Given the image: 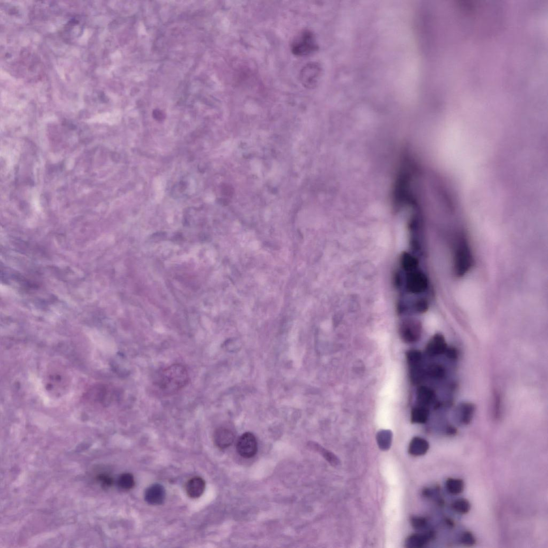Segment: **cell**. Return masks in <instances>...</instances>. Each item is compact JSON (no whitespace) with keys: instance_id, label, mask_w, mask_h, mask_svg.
<instances>
[{"instance_id":"obj_11","label":"cell","mask_w":548,"mask_h":548,"mask_svg":"<svg viewBox=\"0 0 548 548\" xmlns=\"http://www.w3.org/2000/svg\"><path fill=\"white\" fill-rule=\"evenodd\" d=\"M215 442L220 449H226L233 443L235 435L233 432L226 428H219L214 435Z\"/></svg>"},{"instance_id":"obj_4","label":"cell","mask_w":548,"mask_h":548,"mask_svg":"<svg viewBox=\"0 0 548 548\" xmlns=\"http://www.w3.org/2000/svg\"><path fill=\"white\" fill-rule=\"evenodd\" d=\"M404 271L406 273V289L408 292L419 294L425 292L428 289V278L419 267L411 270Z\"/></svg>"},{"instance_id":"obj_15","label":"cell","mask_w":548,"mask_h":548,"mask_svg":"<svg viewBox=\"0 0 548 548\" xmlns=\"http://www.w3.org/2000/svg\"><path fill=\"white\" fill-rule=\"evenodd\" d=\"M475 406L471 403H462L458 406L457 415L460 423L463 425L469 424L475 414Z\"/></svg>"},{"instance_id":"obj_21","label":"cell","mask_w":548,"mask_h":548,"mask_svg":"<svg viewBox=\"0 0 548 548\" xmlns=\"http://www.w3.org/2000/svg\"><path fill=\"white\" fill-rule=\"evenodd\" d=\"M427 374L430 377L434 379L443 378L445 375L444 368L438 364H434L430 366L427 370Z\"/></svg>"},{"instance_id":"obj_23","label":"cell","mask_w":548,"mask_h":548,"mask_svg":"<svg viewBox=\"0 0 548 548\" xmlns=\"http://www.w3.org/2000/svg\"><path fill=\"white\" fill-rule=\"evenodd\" d=\"M460 542L463 545L472 546L476 543L475 536L470 532H466L462 534L460 537Z\"/></svg>"},{"instance_id":"obj_13","label":"cell","mask_w":548,"mask_h":548,"mask_svg":"<svg viewBox=\"0 0 548 548\" xmlns=\"http://www.w3.org/2000/svg\"><path fill=\"white\" fill-rule=\"evenodd\" d=\"M205 489V482L200 477H195L190 480L186 486V490L189 497L192 498L200 497Z\"/></svg>"},{"instance_id":"obj_8","label":"cell","mask_w":548,"mask_h":548,"mask_svg":"<svg viewBox=\"0 0 548 548\" xmlns=\"http://www.w3.org/2000/svg\"><path fill=\"white\" fill-rule=\"evenodd\" d=\"M321 72V68L318 64L312 62L306 64L300 74L303 85L308 89H313L317 86Z\"/></svg>"},{"instance_id":"obj_17","label":"cell","mask_w":548,"mask_h":548,"mask_svg":"<svg viewBox=\"0 0 548 548\" xmlns=\"http://www.w3.org/2000/svg\"><path fill=\"white\" fill-rule=\"evenodd\" d=\"M430 411L427 407L417 406L411 412V422L413 424H425L429 419Z\"/></svg>"},{"instance_id":"obj_26","label":"cell","mask_w":548,"mask_h":548,"mask_svg":"<svg viewBox=\"0 0 548 548\" xmlns=\"http://www.w3.org/2000/svg\"><path fill=\"white\" fill-rule=\"evenodd\" d=\"M445 354H447L448 357L451 359L455 360L458 358L457 351L453 348H447Z\"/></svg>"},{"instance_id":"obj_18","label":"cell","mask_w":548,"mask_h":548,"mask_svg":"<svg viewBox=\"0 0 548 548\" xmlns=\"http://www.w3.org/2000/svg\"><path fill=\"white\" fill-rule=\"evenodd\" d=\"M446 487L450 494L458 495L463 490L464 483L461 479L449 478L446 482Z\"/></svg>"},{"instance_id":"obj_10","label":"cell","mask_w":548,"mask_h":548,"mask_svg":"<svg viewBox=\"0 0 548 548\" xmlns=\"http://www.w3.org/2000/svg\"><path fill=\"white\" fill-rule=\"evenodd\" d=\"M165 497L164 488L160 484H154L148 488L145 493V498L148 503L151 505H160Z\"/></svg>"},{"instance_id":"obj_20","label":"cell","mask_w":548,"mask_h":548,"mask_svg":"<svg viewBox=\"0 0 548 548\" xmlns=\"http://www.w3.org/2000/svg\"><path fill=\"white\" fill-rule=\"evenodd\" d=\"M135 485L134 476L131 473H125L120 476L118 480V486L123 489H132Z\"/></svg>"},{"instance_id":"obj_16","label":"cell","mask_w":548,"mask_h":548,"mask_svg":"<svg viewBox=\"0 0 548 548\" xmlns=\"http://www.w3.org/2000/svg\"><path fill=\"white\" fill-rule=\"evenodd\" d=\"M429 448L428 442L424 439L415 437L410 444L408 452L413 456H422L428 451Z\"/></svg>"},{"instance_id":"obj_3","label":"cell","mask_w":548,"mask_h":548,"mask_svg":"<svg viewBox=\"0 0 548 548\" xmlns=\"http://www.w3.org/2000/svg\"><path fill=\"white\" fill-rule=\"evenodd\" d=\"M474 264L471 249L465 240L461 239L454 257V273L460 277L466 275Z\"/></svg>"},{"instance_id":"obj_22","label":"cell","mask_w":548,"mask_h":548,"mask_svg":"<svg viewBox=\"0 0 548 548\" xmlns=\"http://www.w3.org/2000/svg\"><path fill=\"white\" fill-rule=\"evenodd\" d=\"M378 443L382 449L386 450L391 446L392 435L388 432H382L378 434Z\"/></svg>"},{"instance_id":"obj_7","label":"cell","mask_w":548,"mask_h":548,"mask_svg":"<svg viewBox=\"0 0 548 548\" xmlns=\"http://www.w3.org/2000/svg\"><path fill=\"white\" fill-rule=\"evenodd\" d=\"M402 340L411 344L419 340L421 335V325L417 321L410 320L404 321L399 329Z\"/></svg>"},{"instance_id":"obj_24","label":"cell","mask_w":548,"mask_h":548,"mask_svg":"<svg viewBox=\"0 0 548 548\" xmlns=\"http://www.w3.org/2000/svg\"><path fill=\"white\" fill-rule=\"evenodd\" d=\"M411 524L412 526L417 530H421L423 529L427 525V520L422 517H413L411 518Z\"/></svg>"},{"instance_id":"obj_14","label":"cell","mask_w":548,"mask_h":548,"mask_svg":"<svg viewBox=\"0 0 548 548\" xmlns=\"http://www.w3.org/2000/svg\"><path fill=\"white\" fill-rule=\"evenodd\" d=\"M416 399L418 406L428 408L435 401V394L431 388L421 386L417 389Z\"/></svg>"},{"instance_id":"obj_6","label":"cell","mask_w":548,"mask_h":548,"mask_svg":"<svg viewBox=\"0 0 548 548\" xmlns=\"http://www.w3.org/2000/svg\"><path fill=\"white\" fill-rule=\"evenodd\" d=\"M238 453L245 458H252L258 451V443L254 434L245 433L239 438L236 445Z\"/></svg>"},{"instance_id":"obj_9","label":"cell","mask_w":548,"mask_h":548,"mask_svg":"<svg viewBox=\"0 0 548 548\" xmlns=\"http://www.w3.org/2000/svg\"><path fill=\"white\" fill-rule=\"evenodd\" d=\"M448 347L444 336L437 333L430 341L426 347V354L430 357L437 356L445 354Z\"/></svg>"},{"instance_id":"obj_25","label":"cell","mask_w":548,"mask_h":548,"mask_svg":"<svg viewBox=\"0 0 548 548\" xmlns=\"http://www.w3.org/2000/svg\"><path fill=\"white\" fill-rule=\"evenodd\" d=\"M98 479L101 482L104 487H109L113 484V479L109 476L105 475H99Z\"/></svg>"},{"instance_id":"obj_5","label":"cell","mask_w":548,"mask_h":548,"mask_svg":"<svg viewBox=\"0 0 548 548\" xmlns=\"http://www.w3.org/2000/svg\"><path fill=\"white\" fill-rule=\"evenodd\" d=\"M406 356L409 367L411 382L414 385L419 384L424 375L421 366V353L419 350H411L407 352Z\"/></svg>"},{"instance_id":"obj_2","label":"cell","mask_w":548,"mask_h":548,"mask_svg":"<svg viewBox=\"0 0 548 548\" xmlns=\"http://www.w3.org/2000/svg\"><path fill=\"white\" fill-rule=\"evenodd\" d=\"M315 35L309 30H304L297 34L293 39L291 49L292 53L299 57L308 56L317 50Z\"/></svg>"},{"instance_id":"obj_1","label":"cell","mask_w":548,"mask_h":548,"mask_svg":"<svg viewBox=\"0 0 548 548\" xmlns=\"http://www.w3.org/2000/svg\"><path fill=\"white\" fill-rule=\"evenodd\" d=\"M187 368L182 364L172 365L163 369L158 375L155 384L166 395H173L181 391L189 383Z\"/></svg>"},{"instance_id":"obj_19","label":"cell","mask_w":548,"mask_h":548,"mask_svg":"<svg viewBox=\"0 0 548 548\" xmlns=\"http://www.w3.org/2000/svg\"><path fill=\"white\" fill-rule=\"evenodd\" d=\"M451 507L455 512L458 513L466 514L470 512L471 504L467 499L460 498L454 500L451 505Z\"/></svg>"},{"instance_id":"obj_12","label":"cell","mask_w":548,"mask_h":548,"mask_svg":"<svg viewBox=\"0 0 548 548\" xmlns=\"http://www.w3.org/2000/svg\"><path fill=\"white\" fill-rule=\"evenodd\" d=\"M435 536V533L432 531L413 534L406 540V546L410 548L423 547L433 540Z\"/></svg>"}]
</instances>
